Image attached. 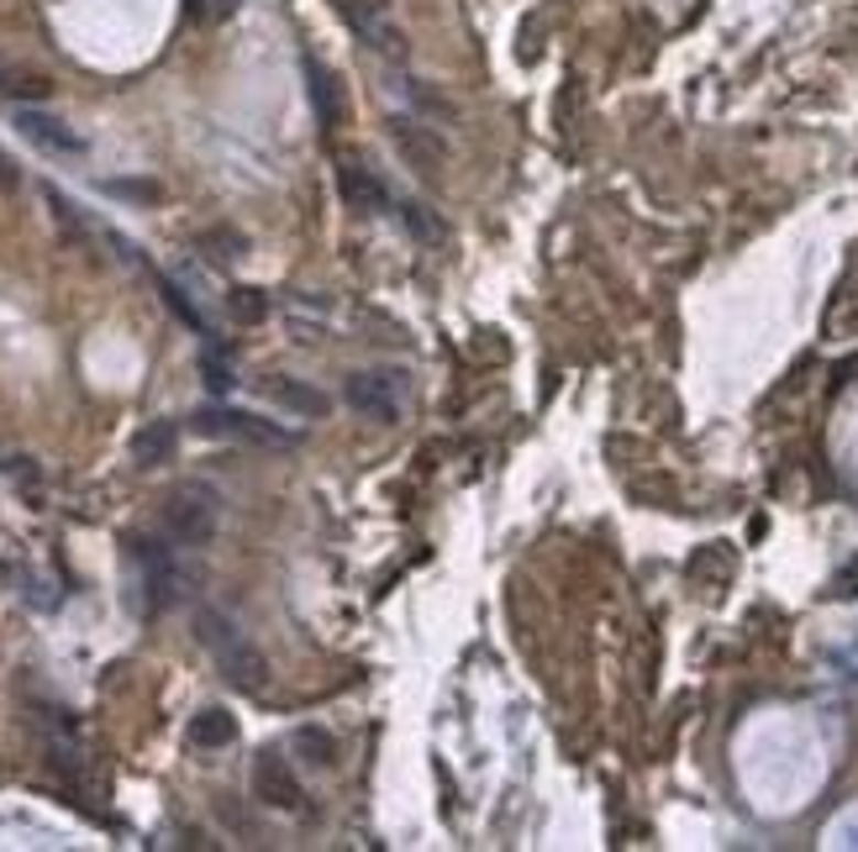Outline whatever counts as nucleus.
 I'll use <instances>...</instances> for the list:
<instances>
[{
  "mask_svg": "<svg viewBox=\"0 0 858 852\" xmlns=\"http://www.w3.org/2000/svg\"><path fill=\"white\" fill-rule=\"evenodd\" d=\"M195 637H200V647L216 658V668H221V679L232 689H242V695H259L263 685H269V658H263L253 642L242 637L238 626L227 621L221 611H195Z\"/></svg>",
  "mask_w": 858,
  "mask_h": 852,
  "instance_id": "f257e3e1",
  "label": "nucleus"
},
{
  "mask_svg": "<svg viewBox=\"0 0 858 852\" xmlns=\"http://www.w3.org/2000/svg\"><path fill=\"white\" fill-rule=\"evenodd\" d=\"M159 521H164V532L180 547H206L216 537V495L200 490V484H180V490L164 495Z\"/></svg>",
  "mask_w": 858,
  "mask_h": 852,
  "instance_id": "f03ea898",
  "label": "nucleus"
},
{
  "mask_svg": "<svg viewBox=\"0 0 858 852\" xmlns=\"http://www.w3.org/2000/svg\"><path fill=\"white\" fill-rule=\"evenodd\" d=\"M195 432L200 437H238V443H259V448H290L295 432L274 422H259L248 411H227V405H211V411H195Z\"/></svg>",
  "mask_w": 858,
  "mask_h": 852,
  "instance_id": "7ed1b4c3",
  "label": "nucleus"
},
{
  "mask_svg": "<svg viewBox=\"0 0 858 852\" xmlns=\"http://www.w3.org/2000/svg\"><path fill=\"white\" fill-rule=\"evenodd\" d=\"M253 795H259L269 810H285V816H301V810H306V789L295 779L290 757H280V753L253 757Z\"/></svg>",
  "mask_w": 858,
  "mask_h": 852,
  "instance_id": "20e7f679",
  "label": "nucleus"
},
{
  "mask_svg": "<svg viewBox=\"0 0 858 852\" xmlns=\"http://www.w3.org/2000/svg\"><path fill=\"white\" fill-rule=\"evenodd\" d=\"M343 401L354 405L358 416L390 426L395 416H401V374H348Z\"/></svg>",
  "mask_w": 858,
  "mask_h": 852,
  "instance_id": "39448f33",
  "label": "nucleus"
},
{
  "mask_svg": "<svg viewBox=\"0 0 858 852\" xmlns=\"http://www.w3.org/2000/svg\"><path fill=\"white\" fill-rule=\"evenodd\" d=\"M132 558L143 564L148 605H153V611L174 605V600H180V574H174V558H169V547L153 543V537H132Z\"/></svg>",
  "mask_w": 858,
  "mask_h": 852,
  "instance_id": "423d86ee",
  "label": "nucleus"
},
{
  "mask_svg": "<svg viewBox=\"0 0 858 852\" xmlns=\"http://www.w3.org/2000/svg\"><path fill=\"white\" fill-rule=\"evenodd\" d=\"M306 95H311V111L322 117V127H343L348 121V90L322 58H306Z\"/></svg>",
  "mask_w": 858,
  "mask_h": 852,
  "instance_id": "0eeeda50",
  "label": "nucleus"
},
{
  "mask_svg": "<svg viewBox=\"0 0 858 852\" xmlns=\"http://www.w3.org/2000/svg\"><path fill=\"white\" fill-rule=\"evenodd\" d=\"M337 189H343V200H348L354 211H374V206L390 200L384 185H380V174H374L369 164H358L354 153H343V159H337Z\"/></svg>",
  "mask_w": 858,
  "mask_h": 852,
  "instance_id": "6e6552de",
  "label": "nucleus"
},
{
  "mask_svg": "<svg viewBox=\"0 0 858 852\" xmlns=\"http://www.w3.org/2000/svg\"><path fill=\"white\" fill-rule=\"evenodd\" d=\"M17 127H22V138L37 142L43 153H85V138H79V132H69V121L43 117V111H32V106H22V111H17Z\"/></svg>",
  "mask_w": 858,
  "mask_h": 852,
  "instance_id": "1a4fd4ad",
  "label": "nucleus"
},
{
  "mask_svg": "<svg viewBox=\"0 0 858 852\" xmlns=\"http://www.w3.org/2000/svg\"><path fill=\"white\" fill-rule=\"evenodd\" d=\"M390 138H395V148L405 153V164L416 168V174H437V168H443V142L432 138L427 127H416V121H395V127H390Z\"/></svg>",
  "mask_w": 858,
  "mask_h": 852,
  "instance_id": "9d476101",
  "label": "nucleus"
},
{
  "mask_svg": "<svg viewBox=\"0 0 858 852\" xmlns=\"http://www.w3.org/2000/svg\"><path fill=\"white\" fill-rule=\"evenodd\" d=\"M263 395L274 405H285V411H295V416H327V395L316 384H306V379L274 374V379H263Z\"/></svg>",
  "mask_w": 858,
  "mask_h": 852,
  "instance_id": "9b49d317",
  "label": "nucleus"
},
{
  "mask_svg": "<svg viewBox=\"0 0 858 852\" xmlns=\"http://www.w3.org/2000/svg\"><path fill=\"white\" fill-rule=\"evenodd\" d=\"M174 443H180V426L174 422H148L143 432L132 437V463H138V469H159V463H169Z\"/></svg>",
  "mask_w": 858,
  "mask_h": 852,
  "instance_id": "f8f14e48",
  "label": "nucleus"
},
{
  "mask_svg": "<svg viewBox=\"0 0 858 852\" xmlns=\"http://www.w3.org/2000/svg\"><path fill=\"white\" fill-rule=\"evenodd\" d=\"M191 742L195 747H232V742H238V716L221 710V706H206L191 721Z\"/></svg>",
  "mask_w": 858,
  "mask_h": 852,
  "instance_id": "ddd939ff",
  "label": "nucleus"
},
{
  "mask_svg": "<svg viewBox=\"0 0 858 852\" xmlns=\"http://www.w3.org/2000/svg\"><path fill=\"white\" fill-rule=\"evenodd\" d=\"M0 95L17 100V106H37V100L53 95V79L37 69H11V64H0Z\"/></svg>",
  "mask_w": 858,
  "mask_h": 852,
  "instance_id": "4468645a",
  "label": "nucleus"
},
{
  "mask_svg": "<svg viewBox=\"0 0 858 852\" xmlns=\"http://www.w3.org/2000/svg\"><path fill=\"white\" fill-rule=\"evenodd\" d=\"M290 747L306 757L311 768H333V763H337V742H333V732H327V727H295Z\"/></svg>",
  "mask_w": 858,
  "mask_h": 852,
  "instance_id": "2eb2a0df",
  "label": "nucleus"
},
{
  "mask_svg": "<svg viewBox=\"0 0 858 852\" xmlns=\"http://www.w3.org/2000/svg\"><path fill=\"white\" fill-rule=\"evenodd\" d=\"M195 248H200L211 263H232V259H242V248H248V242H242L238 227H206V232L195 237Z\"/></svg>",
  "mask_w": 858,
  "mask_h": 852,
  "instance_id": "dca6fc26",
  "label": "nucleus"
},
{
  "mask_svg": "<svg viewBox=\"0 0 858 852\" xmlns=\"http://www.w3.org/2000/svg\"><path fill=\"white\" fill-rule=\"evenodd\" d=\"M227 310H232V321H242V327H259L263 316H269V295L253 290V284H232L227 290Z\"/></svg>",
  "mask_w": 858,
  "mask_h": 852,
  "instance_id": "f3484780",
  "label": "nucleus"
},
{
  "mask_svg": "<svg viewBox=\"0 0 858 852\" xmlns=\"http://www.w3.org/2000/svg\"><path fill=\"white\" fill-rule=\"evenodd\" d=\"M48 211H53V227H58L64 237H69V242H79V248L90 242V227H85V216H79V206H74V200H64L58 189H48Z\"/></svg>",
  "mask_w": 858,
  "mask_h": 852,
  "instance_id": "a211bd4d",
  "label": "nucleus"
},
{
  "mask_svg": "<svg viewBox=\"0 0 858 852\" xmlns=\"http://www.w3.org/2000/svg\"><path fill=\"white\" fill-rule=\"evenodd\" d=\"M159 290H164V301H169V310H174V316H180V321H185V327H195V331H206V321H200V310L191 306V295H185V290H180V284L174 280H159Z\"/></svg>",
  "mask_w": 858,
  "mask_h": 852,
  "instance_id": "6ab92c4d",
  "label": "nucleus"
},
{
  "mask_svg": "<svg viewBox=\"0 0 858 852\" xmlns=\"http://www.w3.org/2000/svg\"><path fill=\"white\" fill-rule=\"evenodd\" d=\"M395 211H401V221H405V227H411L416 237H422V242H437V237H443V227H437V221L427 216V206H416V200H401Z\"/></svg>",
  "mask_w": 858,
  "mask_h": 852,
  "instance_id": "aec40b11",
  "label": "nucleus"
},
{
  "mask_svg": "<svg viewBox=\"0 0 858 852\" xmlns=\"http://www.w3.org/2000/svg\"><path fill=\"white\" fill-rule=\"evenodd\" d=\"M106 195H127V200H159L164 189L153 179H106Z\"/></svg>",
  "mask_w": 858,
  "mask_h": 852,
  "instance_id": "412c9836",
  "label": "nucleus"
},
{
  "mask_svg": "<svg viewBox=\"0 0 858 852\" xmlns=\"http://www.w3.org/2000/svg\"><path fill=\"white\" fill-rule=\"evenodd\" d=\"M206 384H211L216 395H227V390H232V369H227L216 353H206Z\"/></svg>",
  "mask_w": 858,
  "mask_h": 852,
  "instance_id": "4be33fe9",
  "label": "nucleus"
},
{
  "mask_svg": "<svg viewBox=\"0 0 858 852\" xmlns=\"http://www.w3.org/2000/svg\"><path fill=\"white\" fill-rule=\"evenodd\" d=\"M22 189V168H17V159L0 148V195H17Z\"/></svg>",
  "mask_w": 858,
  "mask_h": 852,
  "instance_id": "5701e85b",
  "label": "nucleus"
}]
</instances>
